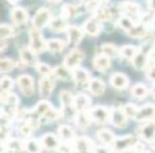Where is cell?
<instances>
[{"instance_id": "obj_4", "label": "cell", "mask_w": 155, "mask_h": 153, "mask_svg": "<svg viewBox=\"0 0 155 153\" xmlns=\"http://www.w3.org/2000/svg\"><path fill=\"white\" fill-rule=\"evenodd\" d=\"M127 116L123 112V108L120 106H114L110 108V122L113 125L119 129H123L127 125Z\"/></svg>"}, {"instance_id": "obj_2", "label": "cell", "mask_w": 155, "mask_h": 153, "mask_svg": "<svg viewBox=\"0 0 155 153\" xmlns=\"http://www.w3.org/2000/svg\"><path fill=\"white\" fill-rule=\"evenodd\" d=\"M137 140L133 135H123L122 137L116 138L114 145L110 147V150L115 153H122L133 148Z\"/></svg>"}, {"instance_id": "obj_51", "label": "cell", "mask_w": 155, "mask_h": 153, "mask_svg": "<svg viewBox=\"0 0 155 153\" xmlns=\"http://www.w3.org/2000/svg\"><path fill=\"white\" fill-rule=\"evenodd\" d=\"M97 1H98V3H99L100 5H106L110 0H97Z\"/></svg>"}, {"instance_id": "obj_15", "label": "cell", "mask_w": 155, "mask_h": 153, "mask_svg": "<svg viewBox=\"0 0 155 153\" xmlns=\"http://www.w3.org/2000/svg\"><path fill=\"white\" fill-rule=\"evenodd\" d=\"M72 72H73V80H74V82L79 85L88 84L89 81L91 80L89 71L84 68L77 67V68L72 69Z\"/></svg>"}, {"instance_id": "obj_41", "label": "cell", "mask_w": 155, "mask_h": 153, "mask_svg": "<svg viewBox=\"0 0 155 153\" xmlns=\"http://www.w3.org/2000/svg\"><path fill=\"white\" fill-rule=\"evenodd\" d=\"M15 34V29L14 27L7 24H2L0 27V37L1 39H7L9 37H12Z\"/></svg>"}, {"instance_id": "obj_48", "label": "cell", "mask_w": 155, "mask_h": 153, "mask_svg": "<svg viewBox=\"0 0 155 153\" xmlns=\"http://www.w3.org/2000/svg\"><path fill=\"white\" fill-rule=\"evenodd\" d=\"M94 153H110V151L104 147H97V148H95Z\"/></svg>"}, {"instance_id": "obj_27", "label": "cell", "mask_w": 155, "mask_h": 153, "mask_svg": "<svg viewBox=\"0 0 155 153\" xmlns=\"http://www.w3.org/2000/svg\"><path fill=\"white\" fill-rule=\"evenodd\" d=\"M97 136L100 139V141L103 142L105 146H108V147H112L113 145H114L115 140H116V137H115L114 133L107 129L99 130L97 133Z\"/></svg>"}, {"instance_id": "obj_17", "label": "cell", "mask_w": 155, "mask_h": 153, "mask_svg": "<svg viewBox=\"0 0 155 153\" xmlns=\"http://www.w3.org/2000/svg\"><path fill=\"white\" fill-rule=\"evenodd\" d=\"M41 142L43 145V148L47 149V150H58L61 145L60 139L52 133H46L41 137Z\"/></svg>"}, {"instance_id": "obj_9", "label": "cell", "mask_w": 155, "mask_h": 153, "mask_svg": "<svg viewBox=\"0 0 155 153\" xmlns=\"http://www.w3.org/2000/svg\"><path fill=\"white\" fill-rule=\"evenodd\" d=\"M84 56H85V54L82 50L73 49L72 51L69 52L66 55V58H65V60H64V65L70 69H74V68H77V67H79V65H80V63L83 61Z\"/></svg>"}, {"instance_id": "obj_14", "label": "cell", "mask_w": 155, "mask_h": 153, "mask_svg": "<svg viewBox=\"0 0 155 153\" xmlns=\"http://www.w3.org/2000/svg\"><path fill=\"white\" fill-rule=\"evenodd\" d=\"M83 30L85 33H87L91 36H98L101 32V26L100 22L97 20L95 17H91L87 19L83 25Z\"/></svg>"}, {"instance_id": "obj_33", "label": "cell", "mask_w": 155, "mask_h": 153, "mask_svg": "<svg viewBox=\"0 0 155 153\" xmlns=\"http://www.w3.org/2000/svg\"><path fill=\"white\" fill-rule=\"evenodd\" d=\"M66 48V43L62 39H48L47 50L52 53H61Z\"/></svg>"}, {"instance_id": "obj_19", "label": "cell", "mask_w": 155, "mask_h": 153, "mask_svg": "<svg viewBox=\"0 0 155 153\" xmlns=\"http://www.w3.org/2000/svg\"><path fill=\"white\" fill-rule=\"evenodd\" d=\"M84 11V8L81 7V5H65L62 8V17H64L65 19H68V18H72L78 15H81Z\"/></svg>"}, {"instance_id": "obj_34", "label": "cell", "mask_w": 155, "mask_h": 153, "mask_svg": "<svg viewBox=\"0 0 155 153\" xmlns=\"http://www.w3.org/2000/svg\"><path fill=\"white\" fill-rule=\"evenodd\" d=\"M25 150L28 153H41L43 145L35 138H29L24 142Z\"/></svg>"}, {"instance_id": "obj_5", "label": "cell", "mask_w": 155, "mask_h": 153, "mask_svg": "<svg viewBox=\"0 0 155 153\" xmlns=\"http://www.w3.org/2000/svg\"><path fill=\"white\" fill-rule=\"evenodd\" d=\"M91 117L97 123L103 125L110 120V110L102 105H97L89 111Z\"/></svg>"}, {"instance_id": "obj_12", "label": "cell", "mask_w": 155, "mask_h": 153, "mask_svg": "<svg viewBox=\"0 0 155 153\" xmlns=\"http://www.w3.org/2000/svg\"><path fill=\"white\" fill-rule=\"evenodd\" d=\"M67 33V38H68V43L72 46H77L80 43L83 38V34H84V30L77 26H69L66 30Z\"/></svg>"}, {"instance_id": "obj_39", "label": "cell", "mask_w": 155, "mask_h": 153, "mask_svg": "<svg viewBox=\"0 0 155 153\" xmlns=\"http://www.w3.org/2000/svg\"><path fill=\"white\" fill-rule=\"evenodd\" d=\"M102 53L107 55L108 58H116L119 55V49L113 44H103L101 46Z\"/></svg>"}, {"instance_id": "obj_45", "label": "cell", "mask_w": 155, "mask_h": 153, "mask_svg": "<svg viewBox=\"0 0 155 153\" xmlns=\"http://www.w3.org/2000/svg\"><path fill=\"white\" fill-rule=\"evenodd\" d=\"M13 87V80L10 77H2L1 79V93H10V89Z\"/></svg>"}, {"instance_id": "obj_22", "label": "cell", "mask_w": 155, "mask_h": 153, "mask_svg": "<svg viewBox=\"0 0 155 153\" xmlns=\"http://www.w3.org/2000/svg\"><path fill=\"white\" fill-rule=\"evenodd\" d=\"M24 149H25L24 142H21L19 139H16V138L9 139L5 144H2V153H5V150H7L8 153L9 152L19 153Z\"/></svg>"}, {"instance_id": "obj_44", "label": "cell", "mask_w": 155, "mask_h": 153, "mask_svg": "<svg viewBox=\"0 0 155 153\" xmlns=\"http://www.w3.org/2000/svg\"><path fill=\"white\" fill-rule=\"evenodd\" d=\"M123 108V112H124V114L127 116V118H135L136 114H137L138 112V108L136 105H134V104L132 103H127L125 104L124 106H122Z\"/></svg>"}, {"instance_id": "obj_16", "label": "cell", "mask_w": 155, "mask_h": 153, "mask_svg": "<svg viewBox=\"0 0 155 153\" xmlns=\"http://www.w3.org/2000/svg\"><path fill=\"white\" fill-rule=\"evenodd\" d=\"M110 83L112 84V86L119 91L125 89L129 86V79L127 78V75L120 72H116L110 77Z\"/></svg>"}, {"instance_id": "obj_38", "label": "cell", "mask_w": 155, "mask_h": 153, "mask_svg": "<svg viewBox=\"0 0 155 153\" xmlns=\"http://www.w3.org/2000/svg\"><path fill=\"white\" fill-rule=\"evenodd\" d=\"M118 25L120 28H122L123 30H125L127 32H129L131 29L134 28L135 26V22H134L133 18L130 17V16H127V15H123L121 17H119L118 19Z\"/></svg>"}, {"instance_id": "obj_40", "label": "cell", "mask_w": 155, "mask_h": 153, "mask_svg": "<svg viewBox=\"0 0 155 153\" xmlns=\"http://www.w3.org/2000/svg\"><path fill=\"white\" fill-rule=\"evenodd\" d=\"M52 108H53V106H52L48 101H46V100H41V101H39L38 103H37V105L35 106V113L38 114L39 116L44 117Z\"/></svg>"}, {"instance_id": "obj_49", "label": "cell", "mask_w": 155, "mask_h": 153, "mask_svg": "<svg viewBox=\"0 0 155 153\" xmlns=\"http://www.w3.org/2000/svg\"><path fill=\"white\" fill-rule=\"evenodd\" d=\"M0 45H1V52H5V49H7V47H8V43L5 42V39H1V43H0Z\"/></svg>"}, {"instance_id": "obj_54", "label": "cell", "mask_w": 155, "mask_h": 153, "mask_svg": "<svg viewBox=\"0 0 155 153\" xmlns=\"http://www.w3.org/2000/svg\"><path fill=\"white\" fill-rule=\"evenodd\" d=\"M149 153H155V147H152L149 151Z\"/></svg>"}, {"instance_id": "obj_53", "label": "cell", "mask_w": 155, "mask_h": 153, "mask_svg": "<svg viewBox=\"0 0 155 153\" xmlns=\"http://www.w3.org/2000/svg\"><path fill=\"white\" fill-rule=\"evenodd\" d=\"M152 96L154 97V99H155V85L153 86V88H152Z\"/></svg>"}, {"instance_id": "obj_43", "label": "cell", "mask_w": 155, "mask_h": 153, "mask_svg": "<svg viewBox=\"0 0 155 153\" xmlns=\"http://www.w3.org/2000/svg\"><path fill=\"white\" fill-rule=\"evenodd\" d=\"M35 68H36V70L38 71L41 75H50L53 73V69H52L49 65L45 64V63L37 62L36 65H35Z\"/></svg>"}, {"instance_id": "obj_24", "label": "cell", "mask_w": 155, "mask_h": 153, "mask_svg": "<svg viewBox=\"0 0 155 153\" xmlns=\"http://www.w3.org/2000/svg\"><path fill=\"white\" fill-rule=\"evenodd\" d=\"M58 137H60L61 140L65 142H73L75 140V134L74 131L71 129L70 127L68 125H60L58 129Z\"/></svg>"}, {"instance_id": "obj_20", "label": "cell", "mask_w": 155, "mask_h": 153, "mask_svg": "<svg viewBox=\"0 0 155 153\" xmlns=\"http://www.w3.org/2000/svg\"><path fill=\"white\" fill-rule=\"evenodd\" d=\"M53 75L56 78L63 81H70L73 80V72L72 69L68 68L65 65H60V66H55L53 68Z\"/></svg>"}, {"instance_id": "obj_47", "label": "cell", "mask_w": 155, "mask_h": 153, "mask_svg": "<svg viewBox=\"0 0 155 153\" xmlns=\"http://www.w3.org/2000/svg\"><path fill=\"white\" fill-rule=\"evenodd\" d=\"M147 77L153 82H155V63L154 64H149L147 66Z\"/></svg>"}, {"instance_id": "obj_13", "label": "cell", "mask_w": 155, "mask_h": 153, "mask_svg": "<svg viewBox=\"0 0 155 153\" xmlns=\"http://www.w3.org/2000/svg\"><path fill=\"white\" fill-rule=\"evenodd\" d=\"M118 9L120 12H122L124 15L130 16V17H137L139 14V5L136 2H132V1H123L120 2L118 5Z\"/></svg>"}, {"instance_id": "obj_1", "label": "cell", "mask_w": 155, "mask_h": 153, "mask_svg": "<svg viewBox=\"0 0 155 153\" xmlns=\"http://www.w3.org/2000/svg\"><path fill=\"white\" fill-rule=\"evenodd\" d=\"M29 36H30V48L35 53H39L47 49V41L44 39L39 29H36L34 27L30 29Z\"/></svg>"}, {"instance_id": "obj_31", "label": "cell", "mask_w": 155, "mask_h": 153, "mask_svg": "<svg viewBox=\"0 0 155 153\" xmlns=\"http://www.w3.org/2000/svg\"><path fill=\"white\" fill-rule=\"evenodd\" d=\"M88 88L93 95L100 96L105 91V84L100 79H91L88 83Z\"/></svg>"}, {"instance_id": "obj_23", "label": "cell", "mask_w": 155, "mask_h": 153, "mask_svg": "<svg viewBox=\"0 0 155 153\" xmlns=\"http://www.w3.org/2000/svg\"><path fill=\"white\" fill-rule=\"evenodd\" d=\"M11 17L16 26H21L28 20V13L22 8H14L11 11Z\"/></svg>"}, {"instance_id": "obj_32", "label": "cell", "mask_w": 155, "mask_h": 153, "mask_svg": "<svg viewBox=\"0 0 155 153\" xmlns=\"http://www.w3.org/2000/svg\"><path fill=\"white\" fill-rule=\"evenodd\" d=\"M60 100H61V103H62V106L64 110H74L73 108V101H74V97L72 96V94L70 91H61L60 94Z\"/></svg>"}, {"instance_id": "obj_18", "label": "cell", "mask_w": 155, "mask_h": 153, "mask_svg": "<svg viewBox=\"0 0 155 153\" xmlns=\"http://www.w3.org/2000/svg\"><path fill=\"white\" fill-rule=\"evenodd\" d=\"M20 60L24 63V65H29V66H35L37 63L35 52L31 49L30 47H22L20 49Z\"/></svg>"}, {"instance_id": "obj_11", "label": "cell", "mask_w": 155, "mask_h": 153, "mask_svg": "<svg viewBox=\"0 0 155 153\" xmlns=\"http://www.w3.org/2000/svg\"><path fill=\"white\" fill-rule=\"evenodd\" d=\"M74 148L77 153H91L95 151L94 142L86 136H81V137L75 138Z\"/></svg>"}, {"instance_id": "obj_29", "label": "cell", "mask_w": 155, "mask_h": 153, "mask_svg": "<svg viewBox=\"0 0 155 153\" xmlns=\"http://www.w3.org/2000/svg\"><path fill=\"white\" fill-rule=\"evenodd\" d=\"M91 117L89 112H77V116H75V125L81 129H87L91 125Z\"/></svg>"}, {"instance_id": "obj_8", "label": "cell", "mask_w": 155, "mask_h": 153, "mask_svg": "<svg viewBox=\"0 0 155 153\" xmlns=\"http://www.w3.org/2000/svg\"><path fill=\"white\" fill-rule=\"evenodd\" d=\"M17 85L19 86L20 91L25 96L29 97L34 93V80L31 75H19L17 79Z\"/></svg>"}, {"instance_id": "obj_36", "label": "cell", "mask_w": 155, "mask_h": 153, "mask_svg": "<svg viewBox=\"0 0 155 153\" xmlns=\"http://www.w3.org/2000/svg\"><path fill=\"white\" fill-rule=\"evenodd\" d=\"M138 49L136 47L132 45H127L123 46L119 49V56L124 58H130V60H133V58L136 55Z\"/></svg>"}, {"instance_id": "obj_37", "label": "cell", "mask_w": 155, "mask_h": 153, "mask_svg": "<svg viewBox=\"0 0 155 153\" xmlns=\"http://www.w3.org/2000/svg\"><path fill=\"white\" fill-rule=\"evenodd\" d=\"M131 94L133 97L137 98V99H143L148 96L149 91H148V88L144 86L143 84H136L132 87L131 89Z\"/></svg>"}, {"instance_id": "obj_55", "label": "cell", "mask_w": 155, "mask_h": 153, "mask_svg": "<svg viewBox=\"0 0 155 153\" xmlns=\"http://www.w3.org/2000/svg\"><path fill=\"white\" fill-rule=\"evenodd\" d=\"M48 1H50V2H58L60 0H48Z\"/></svg>"}, {"instance_id": "obj_46", "label": "cell", "mask_w": 155, "mask_h": 153, "mask_svg": "<svg viewBox=\"0 0 155 153\" xmlns=\"http://www.w3.org/2000/svg\"><path fill=\"white\" fill-rule=\"evenodd\" d=\"M11 129L9 125H1V145L5 144L10 139Z\"/></svg>"}, {"instance_id": "obj_30", "label": "cell", "mask_w": 155, "mask_h": 153, "mask_svg": "<svg viewBox=\"0 0 155 153\" xmlns=\"http://www.w3.org/2000/svg\"><path fill=\"white\" fill-rule=\"evenodd\" d=\"M38 119H34V118H28L25 121L24 125L20 127V134L22 136H29L31 135L33 131L38 127Z\"/></svg>"}, {"instance_id": "obj_26", "label": "cell", "mask_w": 155, "mask_h": 153, "mask_svg": "<svg viewBox=\"0 0 155 153\" xmlns=\"http://www.w3.org/2000/svg\"><path fill=\"white\" fill-rule=\"evenodd\" d=\"M97 20L100 22H105L112 20L114 17V13L110 9H106V8H97L94 12V16Z\"/></svg>"}, {"instance_id": "obj_50", "label": "cell", "mask_w": 155, "mask_h": 153, "mask_svg": "<svg viewBox=\"0 0 155 153\" xmlns=\"http://www.w3.org/2000/svg\"><path fill=\"white\" fill-rule=\"evenodd\" d=\"M149 8H150L151 11L155 12V0H149Z\"/></svg>"}, {"instance_id": "obj_3", "label": "cell", "mask_w": 155, "mask_h": 153, "mask_svg": "<svg viewBox=\"0 0 155 153\" xmlns=\"http://www.w3.org/2000/svg\"><path fill=\"white\" fill-rule=\"evenodd\" d=\"M51 12L48 8H41L37 10L35 13L34 17H33V27L36 29H43L45 26L49 25L50 20H51Z\"/></svg>"}, {"instance_id": "obj_21", "label": "cell", "mask_w": 155, "mask_h": 153, "mask_svg": "<svg viewBox=\"0 0 155 153\" xmlns=\"http://www.w3.org/2000/svg\"><path fill=\"white\" fill-rule=\"evenodd\" d=\"M93 65L97 70L106 71L110 67V58H108L107 55L103 53L98 54L94 58Z\"/></svg>"}, {"instance_id": "obj_28", "label": "cell", "mask_w": 155, "mask_h": 153, "mask_svg": "<svg viewBox=\"0 0 155 153\" xmlns=\"http://www.w3.org/2000/svg\"><path fill=\"white\" fill-rule=\"evenodd\" d=\"M49 28L50 30L54 31V32H62V31H66L68 28V24H67L66 19L64 17H54L50 20L49 22Z\"/></svg>"}, {"instance_id": "obj_42", "label": "cell", "mask_w": 155, "mask_h": 153, "mask_svg": "<svg viewBox=\"0 0 155 153\" xmlns=\"http://www.w3.org/2000/svg\"><path fill=\"white\" fill-rule=\"evenodd\" d=\"M15 65H16V63L14 62V61H12L11 58H1V62H0V71L2 73L9 72V71L13 70Z\"/></svg>"}, {"instance_id": "obj_35", "label": "cell", "mask_w": 155, "mask_h": 153, "mask_svg": "<svg viewBox=\"0 0 155 153\" xmlns=\"http://www.w3.org/2000/svg\"><path fill=\"white\" fill-rule=\"evenodd\" d=\"M148 33V26L143 24H137L134 26L133 29L127 32V34L132 37H135V38H141V37H144Z\"/></svg>"}, {"instance_id": "obj_52", "label": "cell", "mask_w": 155, "mask_h": 153, "mask_svg": "<svg viewBox=\"0 0 155 153\" xmlns=\"http://www.w3.org/2000/svg\"><path fill=\"white\" fill-rule=\"evenodd\" d=\"M8 2H10V3H16L17 1H19V0H7Z\"/></svg>"}, {"instance_id": "obj_7", "label": "cell", "mask_w": 155, "mask_h": 153, "mask_svg": "<svg viewBox=\"0 0 155 153\" xmlns=\"http://www.w3.org/2000/svg\"><path fill=\"white\" fill-rule=\"evenodd\" d=\"M56 77L52 73L50 75H43L39 80V93L43 97H48L55 86Z\"/></svg>"}, {"instance_id": "obj_25", "label": "cell", "mask_w": 155, "mask_h": 153, "mask_svg": "<svg viewBox=\"0 0 155 153\" xmlns=\"http://www.w3.org/2000/svg\"><path fill=\"white\" fill-rule=\"evenodd\" d=\"M89 103H91V100L85 94H79L74 97L73 108H74L75 112H82V111H86Z\"/></svg>"}, {"instance_id": "obj_10", "label": "cell", "mask_w": 155, "mask_h": 153, "mask_svg": "<svg viewBox=\"0 0 155 153\" xmlns=\"http://www.w3.org/2000/svg\"><path fill=\"white\" fill-rule=\"evenodd\" d=\"M155 118V105L154 104H146L138 108V112L135 116L136 121H151Z\"/></svg>"}, {"instance_id": "obj_6", "label": "cell", "mask_w": 155, "mask_h": 153, "mask_svg": "<svg viewBox=\"0 0 155 153\" xmlns=\"http://www.w3.org/2000/svg\"><path fill=\"white\" fill-rule=\"evenodd\" d=\"M138 136L144 139L149 144H154L155 142V121H147L143 125L139 127L137 130Z\"/></svg>"}]
</instances>
